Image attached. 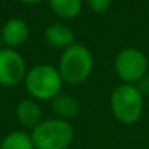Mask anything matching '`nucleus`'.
I'll return each instance as SVG.
<instances>
[{
	"label": "nucleus",
	"mask_w": 149,
	"mask_h": 149,
	"mask_svg": "<svg viewBox=\"0 0 149 149\" xmlns=\"http://www.w3.org/2000/svg\"><path fill=\"white\" fill-rule=\"evenodd\" d=\"M52 12L64 19H72L80 15L83 1L81 0H48Z\"/></svg>",
	"instance_id": "obj_11"
},
{
	"label": "nucleus",
	"mask_w": 149,
	"mask_h": 149,
	"mask_svg": "<svg viewBox=\"0 0 149 149\" xmlns=\"http://www.w3.org/2000/svg\"><path fill=\"white\" fill-rule=\"evenodd\" d=\"M110 109L117 122L123 125L136 123L143 113V96L138 86H117L110 96Z\"/></svg>",
	"instance_id": "obj_2"
},
{
	"label": "nucleus",
	"mask_w": 149,
	"mask_h": 149,
	"mask_svg": "<svg viewBox=\"0 0 149 149\" xmlns=\"http://www.w3.org/2000/svg\"><path fill=\"white\" fill-rule=\"evenodd\" d=\"M139 91L142 93V96H149V75H145L141 81H139V86H138Z\"/></svg>",
	"instance_id": "obj_14"
},
{
	"label": "nucleus",
	"mask_w": 149,
	"mask_h": 149,
	"mask_svg": "<svg viewBox=\"0 0 149 149\" xmlns=\"http://www.w3.org/2000/svg\"><path fill=\"white\" fill-rule=\"evenodd\" d=\"M0 149H35V146L31 135L22 130H13L3 138Z\"/></svg>",
	"instance_id": "obj_12"
},
{
	"label": "nucleus",
	"mask_w": 149,
	"mask_h": 149,
	"mask_svg": "<svg viewBox=\"0 0 149 149\" xmlns=\"http://www.w3.org/2000/svg\"><path fill=\"white\" fill-rule=\"evenodd\" d=\"M52 110L59 119H71L80 113V103L70 94H59L52 100Z\"/></svg>",
	"instance_id": "obj_10"
},
{
	"label": "nucleus",
	"mask_w": 149,
	"mask_h": 149,
	"mask_svg": "<svg viewBox=\"0 0 149 149\" xmlns=\"http://www.w3.org/2000/svg\"><path fill=\"white\" fill-rule=\"evenodd\" d=\"M45 41L54 48H64L74 45V32L64 23H52L44 32Z\"/></svg>",
	"instance_id": "obj_9"
},
{
	"label": "nucleus",
	"mask_w": 149,
	"mask_h": 149,
	"mask_svg": "<svg viewBox=\"0 0 149 149\" xmlns=\"http://www.w3.org/2000/svg\"><path fill=\"white\" fill-rule=\"evenodd\" d=\"M35 149H68L74 141V127L64 119L42 120L31 133Z\"/></svg>",
	"instance_id": "obj_3"
},
{
	"label": "nucleus",
	"mask_w": 149,
	"mask_h": 149,
	"mask_svg": "<svg viewBox=\"0 0 149 149\" xmlns=\"http://www.w3.org/2000/svg\"><path fill=\"white\" fill-rule=\"evenodd\" d=\"M114 71L125 84L139 83L148 72V58L138 48H125L114 59Z\"/></svg>",
	"instance_id": "obj_5"
},
{
	"label": "nucleus",
	"mask_w": 149,
	"mask_h": 149,
	"mask_svg": "<svg viewBox=\"0 0 149 149\" xmlns=\"http://www.w3.org/2000/svg\"><path fill=\"white\" fill-rule=\"evenodd\" d=\"M93 67L94 58L90 49L80 44H74L62 51L58 62V71L62 77V81H67L72 86L84 83L90 77Z\"/></svg>",
	"instance_id": "obj_1"
},
{
	"label": "nucleus",
	"mask_w": 149,
	"mask_h": 149,
	"mask_svg": "<svg viewBox=\"0 0 149 149\" xmlns=\"http://www.w3.org/2000/svg\"><path fill=\"white\" fill-rule=\"evenodd\" d=\"M1 42L9 48L23 45L29 38V26L23 19L12 17L1 28Z\"/></svg>",
	"instance_id": "obj_7"
},
{
	"label": "nucleus",
	"mask_w": 149,
	"mask_h": 149,
	"mask_svg": "<svg viewBox=\"0 0 149 149\" xmlns=\"http://www.w3.org/2000/svg\"><path fill=\"white\" fill-rule=\"evenodd\" d=\"M0 47H1V32H0Z\"/></svg>",
	"instance_id": "obj_16"
},
{
	"label": "nucleus",
	"mask_w": 149,
	"mask_h": 149,
	"mask_svg": "<svg viewBox=\"0 0 149 149\" xmlns=\"http://www.w3.org/2000/svg\"><path fill=\"white\" fill-rule=\"evenodd\" d=\"M25 87L33 99L54 100L62 88V77L55 67L41 64L28 71Z\"/></svg>",
	"instance_id": "obj_4"
},
{
	"label": "nucleus",
	"mask_w": 149,
	"mask_h": 149,
	"mask_svg": "<svg viewBox=\"0 0 149 149\" xmlns=\"http://www.w3.org/2000/svg\"><path fill=\"white\" fill-rule=\"evenodd\" d=\"M88 6L91 7V10H94L96 13H103L110 7L111 0H87Z\"/></svg>",
	"instance_id": "obj_13"
},
{
	"label": "nucleus",
	"mask_w": 149,
	"mask_h": 149,
	"mask_svg": "<svg viewBox=\"0 0 149 149\" xmlns=\"http://www.w3.org/2000/svg\"><path fill=\"white\" fill-rule=\"evenodd\" d=\"M16 117L22 126L33 129L42 122V111L35 100L23 99L16 106Z\"/></svg>",
	"instance_id": "obj_8"
},
{
	"label": "nucleus",
	"mask_w": 149,
	"mask_h": 149,
	"mask_svg": "<svg viewBox=\"0 0 149 149\" xmlns=\"http://www.w3.org/2000/svg\"><path fill=\"white\" fill-rule=\"evenodd\" d=\"M26 62L17 51L0 48V86L15 87L26 77Z\"/></svg>",
	"instance_id": "obj_6"
},
{
	"label": "nucleus",
	"mask_w": 149,
	"mask_h": 149,
	"mask_svg": "<svg viewBox=\"0 0 149 149\" xmlns=\"http://www.w3.org/2000/svg\"><path fill=\"white\" fill-rule=\"evenodd\" d=\"M20 1H23V3H28V4H36V3H41V1H44V0H20Z\"/></svg>",
	"instance_id": "obj_15"
}]
</instances>
